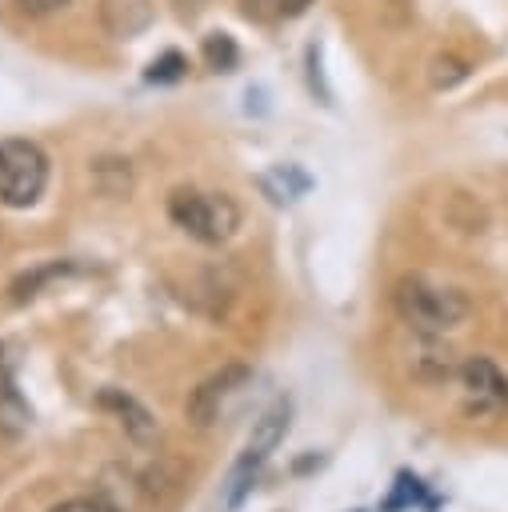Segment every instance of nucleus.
<instances>
[{
  "label": "nucleus",
  "mask_w": 508,
  "mask_h": 512,
  "mask_svg": "<svg viewBox=\"0 0 508 512\" xmlns=\"http://www.w3.org/2000/svg\"><path fill=\"white\" fill-rule=\"evenodd\" d=\"M32 420V408L16 396V380H12V364L0 356V428L8 436H16L20 428H28Z\"/></svg>",
  "instance_id": "nucleus-8"
},
{
  "label": "nucleus",
  "mask_w": 508,
  "mask_h": 512,
  "mask_svg": "<svg viewBox=\"0 0 508 512\" xmlns=\"http://www.w3.org/2000/svg\"><path fill=\"white\" fill-rule=\"evenodd\" d=\"M184 72H188V60H184L180 52H164V56H156V60L148 64L144 76H148L152 84H172V80H180Z\"/></svg>",
  "instance_id": "nucleus-13"
},
{
  "label": "nucleus",
  "mask_w": 508,
  "mask_h": 512,
  "mask_svg": "<svg viewBox=\"0 0 508 512\" xmlns=\"http://www.w3.org/2000/svg\"><path fill=\"white\" fill-rule=\"evenodd\" d=\"M288 416H292V400L288 396H280V400H272L264 412H260V420L252 424V436H248V448H244V456L236 460V468H232V488H228V496H224V504L228 508H236L240 500H244V492H248V484H252V476H256V468L268 460V452L284 440V432H288Z\"/></svg>",
  "instance_id": "nucleus-5"
},
{
  "label": "nucleus",
  "mask_w": 508,
  "mask_h": 512,
  "mask_svg": "<svg viewBox=\"0 0 508 512\" xmlns=\"http://www.w3.org/2000/svg\"><path fill=\"white\" fill-rule=\"evenodd\" d=\"M168 216L200 244H224L240 224V208L224 192H196V188H176L168 196Z\"/></svg>",
  "instance_id": "nucleus-2"
},
{
  "label": "nucleus",
  "mask_w": 508,
  "mask_h": 512,
  "mask_svg": "<svg viewBox=\"0 0 508 512\" xmlns=\"http://www.w3.org/2000/svg\"><path fill=\"white\" fill-rule=\"evenodd\" d=\"M248 384H252V368H244V364H228V368H220L216 376H208V380L192 392V400H188V420H192L196 428H212V424H220V420L228 416V408L244 396Z\"/></svg>",
  "instance_id": "nucleus-6"
},
{
  "label": "nucleus",
  "mask_w": 508,
  "mask_h": 512,
  "mask_svg": "<svg viewBox=\"0 0 508 512\" xmlns=\"http://www.w3.org/2000/svg\"><path fill=\"white\" fill-rule=\"evenodd\" d=\"M172 4H176V12H180V16H196L208 0H172Z\"/></svg>",
  "instance_id": "nucleus-18"
},
{
  "label": "nucleus",
  "mask_w": 508,
  "mask_h": 512,
  "mask_svg": "<svg viewBox=\"0 0 508 512\" xmlns=\"http://www.w3.org/2000/svg\"><path fill=\"white\" fill-rule=\"evenodd\" d=\"M404 508H436V500L424 492L420 476H412V472H400L392 484V496L380 504V512H404Z\"/></svg>",
  "instance_id": "nucleus-10"
},
{
  "label": "nucleus",
  "mask_w": 508,
  "mask_h": 512,
  "mask_svg": "<svg viewBox=\"0 0 508 512\" xmlns=\"http://www.w3.org/2000/svg\"><path fill=\"white\" fill-rule=\"evenodd\" d=\"M260 184L272 192V200H276V204H292L296 196H304V192H308V176H304L300 168H292V164H280V168H276V172H268Z\"/></svg>",
  "instance_id": "nucleus-11"
},
{
  "label": "nucleus",
  "mask_w": 508,
  "mask_h": 512,
  "mask_svg": "<svg viewBox=\"0 0 508 512\" xmlns=\"http://www.w3.org/2000/svg\"><path fill=\"white\" fill-rule=\"evenodd\" d=\"M456 380H460V408L468 420L492 424L508 412V376L488 356H468L464 364H456Z\"/></svg>",
  "instance_id": "nucleus-4"
},
{
  "label": "nucleus",
  "mask_w": 508,
  "mask_h": 512,
  "mask_svg": "<svg viewBox=\"0 0 508 512\" xmlns=\"http://www.w3.org/2000/svg\"><path fill=\"white\" fill-rule=\"evenodd\" d=\"M392 300H396L400 320L412 332H420V336H444V332L460 328L472 316V304H468L464 292L444 288V284H432L424 276H404L396 284Z\"/></svg>",
  "instance_id": "nucleus-1"
},
{
  "label": "nucleus",
  "mask_w": 508,
  "mask_h": 512,
  "mask_svg": "<svg viewBox=\"0 0 508 512\" xmlns=\"http://www.w3.org/2000/svg\"><path fill=\"white\" fill-rule=\"evenodd\" d=\"M464 76H468V64L460 56H436L432 60V88H452Z\"/></svg>",
  "instance_id": "nucleus-14"
},
{
  "label": "nucleus",
  "mask_w": 508,
  "mask_h": 512,
  "mask_svg": "<svg viewBox=\"0 0 508 512\" xmlns=\"http://www.w3.org/2000/svg\"><path fill=\"white\" fill-rule=\"evenodd\" d=\"M204 64L212 68V72H232L236 68V60H240V48H236V40L228 36V32H212V36H204Z\"/></svg>",
  "instance_id": "nucleus-12"
},
{
  "label": "nucleus",
  "mask_w": 508,
  "mask_h": 512,
  "mask_svg": "<svg viewBox=\"0 0 508 512\" xmlns=\"http://www.w3.org/2000/svg\"><path fill=\"white\" fill-rule=\"evenodd\" d=\"M152 8L148 0H104V24L116 32V36H132L148 24Z\"/></svg>",
  "instance_id": "nucleus-9"
},
{
  "label": "nucleus",
  "mask_w": 508,
  "mask_h": 512,
  "mask_svg": "<svg viewBox=\"0 0 508 512\" xmlns=\"http://www.w3.org/2000/svg\"><path fill=\"white\" fill-rule=\"evenodd\" d=\"M48 184V156L32 140H0V204L28 208Z\"/></svg>",
  "instance_id": "nucleus-3"
},
{
  "label": "nucleus",
  "mask_w": 508,
  "mask_h": 512,
  "mask_svg": "<svg viewBox=\"0 0 508 512\" xmlns=\"http://www.w3.org/2000/svg\"><path fill=\"white\" fill-rule=\"evenodd\" d=\"M308 8V0H276V12L280 16H296V12H304Z\"/></svg>",
  "instance_id": "nucleus-17"
},
{
  "label": "nucleus",
  "mask_w": 508,
  "mask_h": 512,
  "mask_svg": "<svg viewBox=\"0 0 508 512\" xmlns=\"http://www.w3.org/2000/svg\"><path fill=\"white\" fill-rule=\"evenodd\" d=\"M100 408H112L132 440L144 444V440L156 436V420H152V412H148L144 404H136L128 392H120V388H104V392H100Z\"/></svg>",
  "instance_id": "nucleus-7"
},
{
  "label": "nucleus",
  "mask_w": 508,
  "mask_h": 512,
  "mask_svg": "<svg viewBox=\"0 0 508 512\" xmlns=\"http://www.w3.org/2000/svg\"><path fill=\"white\" fill-rule=\"evenodd\" d=\"M52 512H116V508L104 500H68V504H56Z\"/></svg>",
  "instance_id": "nucleus-15"
},
{
  "label": "nucleus",
  "mask_w": 508,
  "mask_h": 512,
  "mask_svg": "<svg viewBox=\"0 0 508 512\" xmlns=\"http://www.w3.org/2000/svg\"><path fill=\"white\" fill-rule=\"evenodd\" d=\"M24 12H32V16H44V12H56V8H64L68 0H16Z\"/></svg>",
  "instance_id": "nucleus-16"
}]
</instances>
